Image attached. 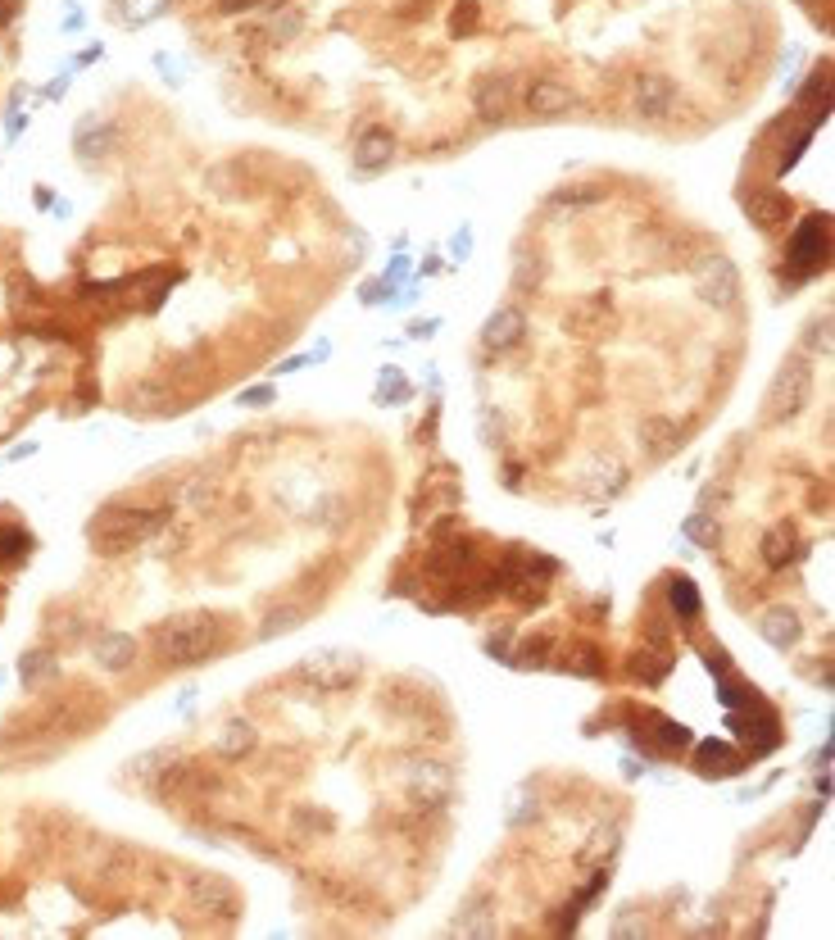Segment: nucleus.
<instances>
[{
    "mask_svg": "<svg viewBox=\"0 0 835 940\" xmlns=\"http://www.w3.org/2000/svg\"><path fill=\"white\" fill-rule=\"evenodd\" d=\"M382 291H391V282H368V287H364V305H382Z\"/></svg>",
    "mask_w": 835,
    "mask_h": 940,
    "instance_id": "obj_49",
    "label": "nucleus"
},
{
    "mask_svg": "<svg viewBox=\"0 0 835 940\" xmlns=\"http://www.w3.org/2000/svg\"><path fill=\"white\" fill-rule=\"evenodd\" d=\"M718 700L727 704V709H745V704L763 700V695H758L754 686L745 682V677H736V673L727 668V673H718Z\"/></svg>",
    "mask_w": 835,
    "mask_h": 940,
    "instance_id": "obj_32",
    "label": "nucleus"
},
{
    "mask_svg": "<svg viewBox=\"0 0 835 940\" xmlns=\"http://www.w3.org/2000/svg\"><path fill=\"white\" fill-rule=\"evenodd\" d=\"M554 654V636L550 632H536L518 645V654H509V663H522V668H545Z\"/></svg>",
    "mask_w": 835,
    "mask_h": 940,
    "instance_id": "obj_34",
    "label": "nucleus"
},
{
    "mask_svg": "<svg viewBox=\"0 0 835 940\" xmlns=\"http://www.w3.org/2000/svg\"><path fill=\"white\" fill-rule=\"evenodd\" d=\"M187 505L205 514V509L214 505V482H205V477H200V482H191V486H187Z\"/></svg>",
    "mask_w": 835,
    "mask_h": 940,
    "instance_id": "obj_43",
    "label": "nucleus"
},
{
    "mask_svg": "<svg viewBox=\"0 0 835 940\" xmlns=\"http://www.w3.org/2000/svg\"><path fill=\"white\" fill-rule=\"evenodd\" d=\"M808 346L822 350V355H831V318H822V323L808 327Z\"/></svg>",
    "mask_w": 835,
    "mask_h": 940,
    "instance_id": "obj_46",
    "label": "nucleus"
},
{
    "mask_svg": "<svg viewBox=\"0 0 835 940\" xmlns=\"http://www.w3.org/2000/svg\"><path fill=\"white\" fill-rule=\"evenodd\" d=\"M32 550V536L23 532V527H0V564H23Z\"/></svg>",
    "mask_w": 835,
    "mask_h": 940,
    "instance_id": "obj_37",
    "label": "nucleus"
},
{
    "mask_svg": "<svg viewBox=\"0 0 835 940\" xmlns=\"http://www.w3.org/2000/svg\"><path fill=\"white\" fill-rule=\"evenodd\" d=\"M395 786H400V795L413 809L423 813H436L454 800V772L441 759H423V754H413V759H404L395 768Z\"/></svg>",
    "mask_w": 835,
    "mask_h": 940,
    "instance_id": "obj_3",
    "label": "nucleus"
},
{
    "mask_svg": "<svg viewBox=\"0 0 835 940\" xmlns=\"http://www.w3.org/2000/svg\"><path fill=\"white\" fill-rule=\"evenodd\" d=\"M73 150H78L87 164H91V159L114 155V150H118V123L100 119V114H87V119L73 128Z\"/></svg>",
    "mask_w": 835,
    "mask_h": 940,
    "instance_id": "obj_16",
    "label": "nucleus"
},
{
    "mask_svg": "<svg viewBox=\"0 0 835 940\" xmlns=\"http://www.w3.org/2000/svg\"><path fill=\"white\" fill-rule=\"evenodd\" d=\"M450 28H454V37H463V32H472V28H477V5H472V0H463L459 10H454Z\"/></svg>",
    "mask_w": 835,
    "mask_h": 940,
    "instance_id": "obj_45",
    "label": "nucleus"
},
{
    "mask_svg": "<svg viewBox=\"0 0 835 940\" xmlns=\"http://www.w3.org/2000/svg\"><path fill=\"white\" fill-rule=\"evenodd\" d=\"M309 359H314V355H291V359H282V364H277V373H300Z\"/></svg>",
    "mask_w": 835,
    "mask_h": 940,
    "instance_id": "obj_51",
    "label": "nucleus"
},
{
    "mask_svg": "<svg viewBox=\"0 0 835 940\" xmlns=\"http://www.w3.org/2000/svg\"><path fill=\"white\" fill-rule=\"evenodd\" d=\"M749 768V754L736 750L731 741H699L695 745V772L699 777H708V782H727V777H740V772Z\"/></svg>",
    "mask_w": 835,
    "mask_h": 940,
    "instance_id": "obj_12",
    "label": "nucleus"
},
{
    "mask_svg": "<svg viewBox=\"0 0 835 940\" xmlns=\"http://www.w3.org/2000/svg\"><path fill=\"white\" fill-rule=\"evenodd\" d=\"M672 78H663V73H645V78H636V114L640 119H663L672 109Z\"/></svg>",
    "mask_w": 835,
    "mask_h": 940,
    "instance_id": "obj_19",
    "label": "nucleus"
},
{
    "mask_svg": "<svg viewBox=\"0 0 835 940\" xmlns=\"http://www.w3.org/2000/svg\"><path fill=\"white\" fill-rule=\"evenodd\" d=\"M436 327H441V318H423V323H413V327H409V337H413V341H423V337H432Z\"/></svg>",
    "mask_w": 835,
    "mask_h": 940,
    "instance_id": "obj_48",
    "label": "nucleus"
},
{
    "mask_svg": "<svg viewBox=\"0 0 835 940\" xmlns=\"http://www.w3.org/2000/svg\"><path fill=\"white\" fill-rule=\"evenodd\" d=\"M305 623V609L300 604H282V609H273V614L264 618V627H259V636L264 641H273V636H286V632H295V627Z\"/></svg>",
    "mask_w": 835,
    "mask_h": 940,
    "instance_id": "obj_36",
    "label": "nucleus"
},
{
    "mask_svg": "<svg viewBox=\"0 0 835 940\" xmlns=\"http://www.w3.org/2000/svg\"><path fill=\"white\" fill-rule=\"evenodd\" d=\"M218 645H223V623L214 614H182L155 627V654L168 668H196L214 659Z\"/></svg>",
    "mask_w": 835,
    "mask_h": 940,
    "instance_id": "obj_1",
    "label": "nucleus"
},
{
    "mask_svg": "<svg viewBox=\"0 0 835 940\" xmlns=\"http://www.w3.org/2000/svg\"><path fill=\"white\" fill-rule=\"evenodd\" d=\"M522 337H527V314H522L518 305H500L491 318L482 323V346L495 350V355H504V350L522 346Z\"/></svg>",
    "mask_w": 835,
    "mask_h": 940,
    "instance_id": "obj_15",
    "label": "nucleus"
},
{
    "mask_svg": "<svg viewBox=\"0 0 835 940\" xmlns=\"http://www.w3.org/2000/svg\"><path fill=\"white\" fill-rule=\"evenodd\" d=\"M668 604L681 623H695L704 614V600H699V586L690 577H668Z\"/></svg>",
    "mask_w": 835,
    "mask_h": 940,
    "instance_id": "obj_28",
    "label": "nucleus"
},
{
    "mask_svg": "<svg viewBox=\"0 0 835 940\" xmlns=\"http://www.w3.org/2000/svg\"><path fill=\"white\" fill-rule=\"evenodd\" d=\"M604 200V187H563L554 191V205H595Z\"/></svg>",
    "mask_w": 835,
    "mask_h": 940,
    "instance_id": "obj_40",
    "label": "nucleus"
},
{
    "mask_svg": "<svg viewBox=\"0 0 835 940\" xmlns=\"http://www.w3.org/2000/svg\"><path fill=\"white\" fill-rule=\"evenodd\" d=\"M826 255H831V218H826V214H808L804 223L790 232V246H786V264L795 268V282L822 273Z\"/></svg>",
    "mask_w": 835,
    "mask_h": 940,
    "instance_id": "obj_7",
    "label": "nucleus"
},
{
    "mask_svg": "<svg viewBox=\"0 0 835 940\" xmlns=\"http://www.w3.org/2000/svg\"><path fill=\"white\" fill-rule=\"evenodd\" d=\"M541 278H545V259L531 255V264H527V259L518 264V278H513V282H518V287H527V282H531V287H541Z\"/></svg>",
    "mask_w": 835,
    "mask_h": 940,
    "instance_id": "obj_44",
    "label": "nucleus"
},
{
    "mask_svg": "<svg viewBox=\"0 0 835 940\" xmlns=\"http://www.w3.org/2000/svg\"><path fill=\"white\" fill-rule=\"evenodd\" d=\"M450 250H454V259H459V264H463V259H468V250H472V232L463 228L459 237H454V246H450Z\"/></svg>",
    "mask_w": 835,
    "mask_h": 940,
    "instance_id": "obj_50",
    "label": "nucleus"
},
{
    "mask_svg": "<svg viewBox=\"0 0 835 940\" xmlns=\"http://www.w3.org/2000/svg\"><path fill=\"white\" fill-rule=\"evenodd\" d=\"M96 663L105 668V673H128L132 663H137V641H132L128 632L96 636Z\"/></svg>",
    "mask_w": 835,
    "mask_h": 940,
    "instance_id": "obj_22",
    "label": "nucleus"
},
{
    "mask_svg": "<svg viewBox=\"0 0 835 940\" xmlns=\"http://www.w3.org/2000/svg\"><path fill=\"white\" fill-rule=\"evenodd\" d=\"M259 0H218V14H246V10H255Z\"/></svg>",
    "mask_w": 835,
    "mask_h": 940,
    "instance_id": "obj_47",
    "label": "nucleus"
},
{
    "mask_svg": "<svg viewBox=\"0 0 835 940\" xmlns=\"http://www.w3.org/2000/svg\"><path fill=\"white\" fill-rule=\"evenodd\" d=\"M799 559V532L795 523H777L772 532L763 536V564L767 568H786Z\"/></svg>",
    "mask_w": 835,
    "mask_h": 940,
    "instance_id": "obj_26",
    "label": "nucleus"
},
{
    "mask_svg": "<svg viewBox=\"0 0 835 940\" xmlns=\"http://www.w3.org/2000/svg\"><path fill=\"white\" fill-rule=\"evenodd\" d=\"M168 523V509H100L91 518L87 536H91V550L100 555H128V550H141L150 536H159V527Z\"/></svg>",
    "mask_w": 835,
    "mask_h": 940,
    "instance_id": "obj_2",
    "label": "nucleus"
},
{
    "mask_svg": "<svg viewBox=\"0 0 835 940\" xmlns=\"http://www.w3.org/2000/svg\"><path fill=\"white\" fill-rule=\"evenodd\" d=\"M618 850H622V827L609 822V827H595V832H590V841H586V850L577 854V863L581 868H609Z\"/></svg>",
    "mask_w": 835,
    "mask_h": 940,
    "instance_id": "obj_25",
    "label": "nucleus"
},
{
    "mask_svg": "<svg viewBox=\"0 0 835 940\" xmlns=\"http://www.w3.org/2000/svg\"><path fill=\"white\" fill-rule=\"evenodd\" d=\"M672 663H677V654H672L668 645H640L627 668H631V677H640L645 686H659L663 677L672 673Z\"/></svg>",
    "mask_w": 835,
    "mask_h": 940,
    "instance_id": "obj_23",
    "label": "nucleus"
},
{
    "mask_svg": "<svg viewBox=\"0 0 835 940\" xmlns=\"http://www.w3.org/2000/svg\"><path fill=\"white\" fill-rule=\"evenodd\" d=\"M640 441H645V450L654 459H663L668 450H677V427H672L668 418H645V423H640Z\"/></svg>",
    "mask_w": 835,
    "mask_h": 940,
    "instance_id": "obj_30",
    "label": "nucleus"
},
{
    "mask_svg": "<svg viewBox=\"0 0 835 940\" xmlns=\"http://www.w3.org/2000/svg\"><path fill=\"white\" fill-rule=\"evenodd\" d=\"M681 532H686L690 541H699V545H718V523H708V514L686 518V527H681Z\"/></svg>",
    "mask_w": 835,
    "mask_h": 940,
    "instance_id": "obj_41",
    "label": "nucleus"
},
{
    "mask_svg": "<svg viewBox=\"0 0 835 940\" xmlns=\"http://www.w3.org/2000/svg\"><path fill=\"white\" fill-rule=\"evenodd\" d=\"M808 400H813V368L808 359H786L763 396V423H790L808 409Z\"/></svg>",
    "mask_w": 835,
    "mask_h": 940,
    "instance_id": "obj_4",
    "label": "nucleus"
},
{
    "mask_svg": "<svg viewBox=\"0 0 835 940\" xmlns=\"http://www.w3.org/2000/svg\"><path fill=\"white\" fill-rule=\"evenodd\" d=\"M454 931H459V936H495V931H500V918H495L491 895H472L459 909V918H454Z\"/></svg>",
    "mask_w": 835,
    "mask_h": 940,
    "instance_id": "obj_21",
    "label": "nucleus"
},
{
    "mask_svg": "<svg viewBox=\"0 0 835 940\" xmlns=\"http://www.w3.org/2000/svg\"><path fill=\"white\" fill-rule=\"evenodd\" d=\"M177 763V750H150V754H141V759H132L128 768H132V777L137 782H164V772Z\"/></svg>",
    "mask_w": 835,
    "mask_h": 940,
    "instance_id": "obj_33",
    "label": "nucleus"
},
{
    "mask_svg": "<svg viewBox=\"0 0 835 940\" xmlns=\"http://www.w3.org/2000/svg\"><path fill=\"white\" fill-rule=\"evenodd\" d=\"M477 114L482 119H491V123H500V119H509V109H513V82L509 78H482V87H477Z\"/></svg>",
    "mask_w": 835,
    "mask_h": 940,
    "instance_id": "obj_24",
    "label": "nucleus"
},
{
    "mask_svg": "<svg viewBox=\"0 0 835 940\" xmlns=\"http://www.w3.org/2000/svg\"><path fill=\"white\" fill-rule=\"evenodd\" d=\"M404 268H409V259H395V264H391V273H386V282H395V278H404Z\"/></svg>",
    "mask_w": 835,
    "mask_h": 940,
    "instance_id": "obj_52",
    "label": "nucleus"
},
{
    "mask_svg": "<svg viewBox=\"0 0 835 940\" xmlns=\"http://www.w3.org/2000/svg\"><path fill=\"white\" fill-rule=\"evenodd\" d=\"M613 327H618V314H613V300L604 296V291H595L590 300L572 305V309H568V318H563V332H572V337H581V341L609 337Z\"/></svg>",
    "mask_w": 835,
    "mask_h": 940,
    "instance_id": "obj_11",
    "label": "nucleus"
},
{
    "mask_svg": "<svg viewBox=\"0 0 835 940\" xmlns=\"http://www.w3.org/2000/svg\"><path fill=\"white\" fill-rule=\"evenodd\" d=\"M745 214L758 232H781L790 218H795V200L777 187H754L745 196Z\"/></svg>",
    "mask_w": 835,
    "mask_h": 940,
    "instance_id": "obj_13",
    "label": "nucleus"
},
{
    "mask_svg": "<svg viewBox=\"0 0 835 940\" xmlns=\"http://www.w3.org/2000/svg\"><path fill=\"white\" fill-rule=\"evenodd\" d=\"M568 109H577V91L563 87V82L536 78L527 87V114H536V119H559V114H568Z\"/></svg>",
    "mask_w": 835,
    "mask_h": 940,
    "instance_id": "obj_17",
    "label": "nucleus"
},
{
    "mask_svg": "<svg viewBox=\"0 0 835 940\" xmlns=\"http://www.w3.org/2000/svg\"><path fill=\"white\" fill-rule=\"evenodd\" d=\"M173 10V0H123V23L128 28H146V23L164 19Z\"/></svg>",
    "mask_w": 835,
    "mask_h": 940,
    "instance_id": "obj_35",
    "label": "nucleus"
},
{
    "mask_svg": "<svg viewBox=\"0 0 835 940\" xmlns=\"http://www.w3.org/2000/svg\"><path fill=\"white\" fill-rule=\"evenodd\" d=\"M568 673H577V677H604V659H600V650L595 645H581V650H572V659L563 663Z\"/></svg>",
    "mask_w": 835,
    "mask_h": 940,
    "instance_id": "obj_38",
    "label": "nucleus"
},
{
    "mask_svg": "<svg viewBox=\"0 0 835 940\" xmlns=\"http://www.w3.org/2000/svg\"><path fill=\"white\" fill-rule=\"evenodd\" d=\"M727 727L745 741L749 759H763V754H772L781 745V718L772 709H767L763 700L745 704V713L740 709H727Z\"/></svg>",
    "mask_w": 835,
    "mask_h": 940,
    "instance_id": "obj_9",
    "label": "nucleus"
},
{
    "mask_svg": "<svg viewBox=\"0 0 835 940\" xmlns=\"http://www.w3.org/2000/svg\"><path fill=\"white\" fill-rule=\"evenodd\" d=\"M631 736H636V745L645 754H654V759H672V754L695 745L690 727L668 718V713H659V709H640L636 718H631Z\"/></svg>",
    "mask_w": 835,
    "mask_h": 940,
    "instance_id": "obj_8",
    "label": "nucleus"
},
{
    "mask_svg": "<svg viewBox=\"0 0 835 940\" xmlns=\"http://www.w3.org/2000/svg\"><path fill=\"white\" fill-rule=\"evenodd\" d=\"M690 287H695V296L704 300V305H713V309H736V300H740V273H736V264H731L727 255L708 250V255H695V264H690Z\"/></svg>",
    "mask_w": 835,
    "mask_h": 940,
    "instance_id": "obj_5",
    "label": "nucleus"
},
{
    "mask_svg": "<svg viewBox=\"0 0 835 940\" xmlns=\"http://www.w3.org/2000/svg\"><path fill=\"white\" fill-rule=\"evenodd\" d=\"M236 400H241V405H246V409H264V405H277V386H246V391H241V396H236Z\"/></svg>",
    "mask_w": 835,
    "mask_h": 940,
    "instance_id": "obj_42",
    "label": "nucleus"
},
{
    "mask_svg": "<svg viewBox=\"0 0 835 940\" xmlns=\"http://www.w3.org/2000/svg\"><path fill=\"white\" fill-rule=\"evenodd\" d=\"M128 409H137V414H159V409H177V400L168 386L137 382V386H128Z\"/></svg>",
    "mask_w": 835,
    "mask_h": 940,
    "instance_id": "obj_29",
    "label": "nucleus"
},
{
    "mask_svg": "<svg viewBox=\"0 0 835 940\" xmlns=\"http://www.w3.org/2000/svg\"><path fill=\"white\" fill-rule=\"evenodd\" d=\"M55 673H59V663L50 659V654H41V650H32V654H23V659H19V677H23V686H28V691H41V686H46Z\"/></svg>",
    "mask_w": 835,
    "mask_h": 940,
    "instance_id": "obj_31",
    "label": "nucleus"
},
{
    "mask_svg": "<svg viewBox=\"0 0 835 940\" xmlns=\"http://www.w3.org/2000/svg\"><path fill=\"white\" fill-rule=\"evenodd\" d=\"M391 159H395V132H386V128H368L364 137L354 141V150H350L354 173H364V178L386 173V169H391Z\"/></svg>",
    "mask_w": 835,
    "mask_h": 940,
    "instance_id": "obj_14",
    "label": "nucleus"
},
{
    "mask_svg": "<svg viewBox=\"0 0 835 940\" xmlns=\"http://www.w3.org/2000/svg\"><path fill=\"white\" fill-rule=\"evenodd\" d=\"M255 745H259V732H255V727H250L246 718H232V723L218 732L214 750H218V759H246Z\"/></svg>",
    "mask_w": 835,
    "mask_h": 940,
    "instance_id": "obj_27",
    "label": "nucleus"
},
{
    "mask_svg": "<svg viewBox=\"0 0 835 940\" xmlns=\"http://www.w3.org/2000/svg\"><path fill=\"white\" fill-rule=\"evenodd\" d=\"M377 400H382V405H395V400H409V382L400 377V368H386V373H382V386H377Z\"/></svg>",
    "mask_w": 835,
    "mask_h": 940,
    "instance_id": "obj_39",
    "label": "nucleus"
},
{
    "mask_svg": "<svg viewBox=\"0 0 835 940\" xmlns=\"http://www.w3.org/2000/svg\"><path fill=\"white\" fill-rule=\"evenodd\" d=\"M622 486H627V468H622L613 455H604V459H595V464H590V473H586V482H581V491H586L590 500H613Z\"/></svg>",
    "mask_w": 835,
    "mask_h": 940,
    "instance_id": "obj_20",
    "label": "nucleus"
},
{
    "mask_svg": "<svg viewBox=\"0 0 835 940\" xmlns=\"http://www.w3.org/2000/svg\"><path fill=\"white\" fill-rule=\"evenodd\" d=\"M758 636H763L772 650H795L799 645V636H804V623H799V614L795 609H786V604H772L763 618H758Z\"/></svg>",
    "mask_w": 835,
    "mask_h": 940,
    "instance_id": "obj_18",
    "label": "nucleus"
},
{
    "mask_svg": "<svg viewBox=\"0 0 835 940\" xmlns=\"http://www.w3.org/2000/svg\"><path fill=\"white\" fill-rule=\"evenodd\" d=\"M295 677L309 682L314 691H350V686L364 677V659L354 650H318V654H305V659H300Z\"/></svg>",
    "mask_w": 835,
    "mask_h": 940,
    "instance_id": "obj_6",
    "label": "nucleus"
},
{
    "mask_svg": "<svg viewBox=\"0 0 835 940\" xmlns=\"http://www.w3.org/2000/svg\"><path fill=\"white\" fill-rule=\"evenodd\" d=\"M187 900L191 909L200 913V918H236V909H241V895H236V886L227 877H218V872H205V877H191L187 886Z\"/></svg>",
    "mask_w": 835,
    "mask_h": 940,
    "instance_id": "obj_10",
    "label": "nucleus"
}]
</instances>
